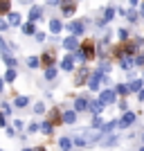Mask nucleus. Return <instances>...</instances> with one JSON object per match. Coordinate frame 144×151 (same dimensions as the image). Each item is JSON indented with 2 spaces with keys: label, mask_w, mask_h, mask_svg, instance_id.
I'll use <instances>...</instances> for the list:
<instances>
[{
  "label": "nucleus",
  "mask_w": 144,
  "mask_h": 151,
  "mask_svg": "<svg viewBox=\"0 0 144 151\" xmlns=\"http://www.w3.org/2000/svg\"><path fill=\"white\" fill-rule=\"evenodd\" d=\"M133 122H135V113H133V111H126L124 117H122V120H117V129H128Z\"/></svg>",
  "instance_id": "obj_2"
},
{
  "label": "nucleus",
  "mask_w": 144,
  "mask_h": 151,
  "mask_svg": "<svg viewBox=\"0 0 144 151\" xmlns=\"http://www.w3.org/2000/svg\"><path fill=\"white\" fill-rule=\"evenodd\" d=\"M41 131H43L45 135H50L52 133V122H43V124H41Z\"/></svg>",
  "instance_id": "obj_28"
},
{
  "label": "nucleus",
  "mask_w": 144,
  "mask_h": 151,
  "mask_svg": "<svg viewBox=\"0 0 144 151\" xmlns=\"http://www.w3.org/2000/svg\"><path fill=\"white\" fill-rule=\"evenodd\" d=\"M27 104H29V97H25V95L16 97V101H14V106H16V108H25Z\"/></svg>",
  "instance_id": "obj_18"
},
{
  "label": "nucleus",
  "mask_w": 144,
  "mask_h": 151,
  "mask_svg": "<svg viewBox=\"0 0 144 151\" xmlns=\"http://www.w3.org/2000/svg\"><path fill=\"white\" fill-rule=\"evenodd\" d=\"M88 106H90V101H88L86 97H77V99H75V111H77V113L88 111Z\"/></svg>",
  "instance_id": "obj_8"
},
{
  "label": "nucleus",
  "mask_w": 144,
  "mask_h": 151,
  "mask_svg": "<svg viewBox=\"0 0 144 151\" xmlns=\"http://www.w3.org/2000/svg\"><path fill=\"white\" fill-rule=\"evenodd\" d=\"M128 86H131V93H140L142 90V79H133Z\"/></svg>",
  "instance_id": "obj_20"
},
{
  "label": "nucleus",
  "mask_w": 144,
  "mask_h": 151,
  "mask_svg": "<svg viewBox=\"0 0 144 151\" xmlns=\"http://www.w3.org/2000/svg\"><path fill=\"white\" fill-rule=\"evenodd\" d=\"M86 81H88V70L81 68V70H79V75H77V83H86Z\"/></svg>",
  "instance_id": "obj_22"
},
{
  "label": "nucleus",
  "mask_w": 144,
  "mask_h": 151,
  "mask_svg": "<svg viewBox=\"0 0 144 151\" xmlns=\"http://www.w3.org/2000/svg\"><path fill=\"white\" fill-rule=\"evenodd\" d=\"M14 79H16V70H14V68H7V72H5V81L11 83Z\"/></svg>",
  "instance_id": "obj_24"
},
{
  "label": "nucleus",
  "mask_w": 144,
  "mask_h": 151,
  "mask_svg": "<svg viewBox=\"0 0 144 151\" xmlns=\"http://www.w3.org/2000/svg\"><path fill=\"white\" fill-rule=\"evenodd\" d=\"M20 2H25V5H27V2H34V0H20Z\"/></svg>",
  "instance_id": "obj_43"
},
{
  "label": "nucleus",
  "mask_w": 144,
  "mask_h": 151,
  "mask_svg": "<svg viewBox=\"0 0 144 151\" xmlns=\"http://www.w3.org/2000/svg\"><path fill=\"white\" fill-rule=\"evenodd\" d=\"M104 106H106V104H104L101 99H95V101H90L88 111H90L92 115H101V113H104Z\"/></svg>",
  "instance_id": "obj_7"
},
{
  "label": "nucleus",
  "mask_w": 144,
  "mask_h": 151,
  "mask_svg": "<svg viewBox=\"0 0 144 151\" xmlns=\"http://www.w3.org/2000/svg\"><path fill=\"white\" fill-rule=\"evenodd\" d=\"M47 5H50V7H59V5H61V0H47Z\"/></svg>",
  "instance_id": "obj_40"
},
{
  "label": "nucleus",
  "mask_w": 144,
  "mask_h": 151,
  "mask_svg": "<svg viewBox=\"0 0 144 151\" xmlns=\"http://www.w3.org/2000/svg\"><path fill=\"white\" fill-rule=\"evenodd\" d=\"M36 41H38V43H43V41H45V34H43V32H36Z\"/></svg>",
  "instance_id": "obj_35"
},
{
  "label": "nucleus",
  "mask_w": 144,
  "mask_h": 151,
  "mask_svg": "<svg viewBox=\"0 0 144 151\" xmlns=\"http://www.w3.org/2000/svg\"><path fill=\"white\" fill-rule=\"evenodd\" d=\"M20 20H23V18H20V14L9 12V25H11V27H20V25H23Z\"/></svg>",
  "instance_id": "obj_14"
},
{
  "label": "nucleus",
  "mask_w": 144,
  "mask_h": 151,
  "mask_svg": "<svg viewBox=\"0 0 144 151\" xmlns=\"http://www.w3.org/2000/svg\"><path fill=\"white\" fill-rule=\"evenodd\" d=\"M5 133H7V135H9V138H11V135H16V133H14V129H11V126H5Z\"/></svg>",
  "instance_id": "obj_39"
},
{
  "label": "nucleus",
  "mask_w": 144,
  "mask_h": 151,
  "mask_svg": "<svg viewBox=\"0 0 144 151\" xmlns=\"http://www.w3.org/2000/svg\"><path fill=\"white\" fill-rule=\"evenodd\" d=\"M41 61H43V63H47V65H50V63L54 61V59H52V54H43V59H41Z\"/></svg>",
  "instance_id": "obj_33"
},
{
  "label": "nucleus",
  "mask_w": 144,
  "mask_h": 151,
  "mask_svg": "<svg viewBox=\"0 0 144 151\" xmlns=\"http://www.w3.org/2000/svg\"><path fill=\"white\" fill-rule=\"evenodd\" d=\"M32 113H36V115H43V113H45V104H43V101H38L36 106H34V111H32Z\"/></svg>",
  "instance_id": "obj_27"
},
{
  "label": "nucleus",
  "mask_w": 144,
  "mask_h": 151,
  "mask_svg": "<svg viewBox=\"0 0 144 151\" xmlns=\"http://www.w3.org/2000/svg\"><path fill=\"white\" fill-rule=\"evenodd\" d=\"M135 65H144V54H140V57L135 59Z\"/></svg>",
  "instance_id": "obj_37"
},
{
  "label": "nucleus",
  "mask_w": 144,
  "mask_h": 151,
  "mask_svg": "<svg viewBox=\"0 0 144 151\" xmlns=\"http://www.w3.org/2000/svg\"><path fill=\"white\" fill-rule=\"evenodd\" d=\"M117 34H119V38H122V41L128 36V32H126V29H117Z\"/></svg>",
  "instance_id": "obj_36"
},
{
  "label": "nucleus",
  "mask_w": 144,
  "mask_h": 151,
  "mask_svg": "<svg viewBox=\"0 0 144 151\" xmlns=\"http://www.w3.org/2000/svg\"><path fill=\"white\" fill-rule=\"evenodd\" d=\"M0 14H9V0H0Z\"/></svg>",
  "instance_id": "obj_29"
},
{
  "label": "nucleus",
  "mask_w": 144,
  "mask_h": 151,
  "mask_svg": "<svg viewBox=\"0 0 144 151\" xmlns=\"http://www.w3.org/2000/svg\"><path fill=\"white\" fill-rule=\"evenodd\" d=\"M36 151H45V149H43V147H38V149H36Z\"/></svg>",
  "instance_id": "obj_45"
},
{
  "label": "nucleus",
  "mask_w": 144,
  "mask_h": 151,
  "mask_svg": "<svg viewBox=\"0 0 144 151\" xmlns=\"http://www.w3.org/2000/svg\"><path fill=\"white\" fill-rule=\"evenodd\" d=\"M23 151H32V149H23Z\"/></svg>",
  "instance_id": "obj_47"
},
{
  "label": "nucleus",
  "mask_w": 144,
  "mask_h": 151,
  "mask_svg": "<svg viewBox=\"0 0 144 151\" xmlns=\"http://www.w3.org/2000/svg\"><path fill=\"white\" fill-rule=\"evenodd\" d=\"M45 79H47V81L57 79V70H54V68H47V70H45Z\"/></svg>",
  "instance_id": "obj_26"
},
{
  "label": "nucleus",
  "mask_w": 144,
  "mask_h": 151,
  "mask_svg": "<svg viewBox=\"0 0 144 151\" xmlns=\"http://www.w3.org/2000/svg\"><path fill=\"white\" fill-rule=\"evenodd\" d=\"M117 142H119V138H115V135H113V138H108V140H106V147H115Z\"/></svg>",
  "instance_id": "obj_31"
},
{
  "label": "nucleus",
  "mask_w": 144,
  "mask_h": 151,
  "mask_svg": "<svg viewBox=\"0 0 144 151\" xmlns=\"http://www.w3.org/2000/svg\"><path fill=\"white\" fill-rule=\"evenodd\" d=\"M7 27H9V23H7V20H2V18H0V32H7Z\"/></svg>",
  "instance_id": "obj_34"
},
{
  "label": "nucleus",
  "mask_w": 144,
  "mask_h": 151,
  "mask_svg": "<svg viewBox=\"0 0 144 151\" xmlns=\"http://www.w3.org/2000/svg\"><path fill=\"white\" fill-rule=\"evenodd\" d=\"M65 27H68V29L72 32L75 36H81L83 32H86V25H83V23H79V20H75V23H68Z\"/></svg>",
  "instance_id": "obj_5"
},
{
  "label": "nucleus",
  "mask_w": 144,
  "mask_h": 151,
  "mask_svg": "<svg viewBox=\"0 0 144 151\" xmlns=\"http://www.w3.org/2000/svg\"><path fill=\"white\" fill-rule=\"evenodd\" d=\"M2 61H5L7 68H14V65H16V59H14L9 52H5V54H2Z\"/></svg>",
  "instance_id": "obj_19"
},
{
  "label": "nucleus",
  "mask_w": 144,
  "mask_h": 151,
  "mask_svg": "<svg viewBox=\"0 0 144 151\" xmlns=\"http://www.w3.org/2000/svg\"><path fill=\"white\" fill-rule=\"evenodd\" d=\"M140 16H144V5H142V12H140Z\"/></svg>",
  "instance_id": "obj_44"
},
{
  "label": "nucleus",
  "mask_w": 144,
  "mask_h": 151,
  "mask_svg": "<svg viewBox=\"0 0 144 151\" xmlns=\"http://www.w3.org/2000/svg\"><path fill=\"white\" fill-rule=\"evenodd\" d=\"M101 126H104L101 117H95V120H92V129H101Z\"/></svg>",
  "instance_id": "obj_30"
},
{
  "label": "nucleus",
  "mask_w": 144,
  "mask_h": 151,
  "mask_svg": "<svg viewBox=\"0 0 144 151\" xmlns=\"http://www.w3.org/2000/svg\"><path fill=\"white\" fill-rule=\"evenodd\" d=\"M140 151H144V147H142V149H140Z\"/></svg>",
  "instance_id": "obj_48"
},
{
  "label": "nucleus",
  "mask_w": 144,
  "mask_h": 151,
  "mask_svg": "<svg viewBox=\"0 0 144 151\" xmlns=\"http://www.w3.org/2000/svg\"><path fill=\"white\" fill-rule=\"evenodd\" d=\"M0 93H2V81H0Z\"/></svg>",
  "instance_id": "obj_46"
},
{
  "label": "nucleus",
  "mask_w": 144,
  "mask_h": 151,
  "mask_svg": "<svg viewBox=\"0 0 144 151\" xmlns=\"http://www.w3.org/2000/svg\"><path fill=\"white\" fill-rule=\"evenodd\" d=\"M99 99L101 101H104V104H106V106H108V104H115V101H117V93H115V90H101V93H99Z\"/></svg>",
  "instance_id": "obj_3"
},
{
  "label": "nucleus",
  "mask_w": 144,
  "mask_h": 151,
  "mask_svg": "<svg viewBox=\"0 0 144 151\" xmlns=\"http://www.w3.org/2000/svg\"><path fill=\"white\" fill-rule=\"evenodd\" d=\"M126 16H128V23H131V25H135V23H140V14H138V12H133V9H131V12L126 14Z\"/></svg>",
  "instance_id": "obj_23"
},
{
  "label": "nucleus",
  "mask_w": 144,
  "mask_h": 151,
  "mask_svg": "<svg viewBox=\"0 0 144 151\" xmlns=\"http://www.w3.org/2000/svg\"><path fill=\"white\" fill-rule=\"evenodd\" d=\"M83 52H86V59H92L95 57V45L92 43H86V45H83Z\"/></svg>",
  "instance_id": "obj_21"
},
{
  "label": "nucleus",
  "mask_w": 144,
  "mask_h": 151,
  "mask_svg": "<svg viewBox=\"0 0 144 151\" xmlns=\"http://www.w3.org/2000/svg\"><path fill=\"white\" fill-rule=\"evenodd\" d=\"M61 12H63V16H72V14L77 12V2H75V0H63Z\"/></svg>",
  "instance_id": "obj_6"
},
{
  "label": "nucleus",
  "mask_w": 144,
  "mask_h": 151,
  "mask_svg": "<svg viewBox=\"0 0 144 151\" xmlns=\"http://www.w3.org/2000/svg\"><path fill=\"white\" fill-rule=\"evenodd\" d=\"M101 81H104V70H97V72H92L90 81H88L90 90H92V93H97V90H99V83H101Z\"/></svg>",
  "instance_id": "obj_1"
},
{
  "label": "nucleus",
  "mask_w": 144,
  "mask_h": 151,
  "mask_svg": "<svg viewBox=\"0 0 144 151\" xmlns=\"http://www.w3.org/2000/svg\"><path fill=\"white\" fill-rule=\"evenodd\" d=\"M77 47H79V36H75V34H72V36H68V38H63V50H77Z\"/></svg>",
  "instance_id": "obj_4"
},
{
  "label": "nucleus",
  "mask_w": 144,
  "mask_h": 151,
  "mask_svg": "<svg viewBox=\"0 0 144 151\" xmlns=\"http://www.w3.org/2000/svg\"><path fill=\"white\" fill-rule=\"evenodd\" d=\"M0 151H2V149H0Z\"/></svg>",
  "instance_id": "obj_49"
},
{
  "label": "nucleus",
  "mask_w": 144,
  "mask_h": 151,
  "mask_svg": "<svg viewBox=\"0 0 144 151\" xmlns=\"http://www.w3.org/2000/svg\"><path fill=\"white\" fill-rule=\"evenodd\" d=\"M75 57H63V61H61V70H65V72H70L72 70V65H75V61H72Z\"/></svg>",
  "instance_id": "obj_16"
},
{
  "label": "nucleus",
  "mask_w": 144,
  "mask_h": 151,
  "mask_svg": "<svg viewBox=\"0 0 144 151\" xmlns=\"http://www.w3.org/2000/svg\"><path fill=\"white\" fill-rule=\"evenodd\" d=\"M115 93L122 95V97H126V95L131 93V86H126V83H117V86H115Z\"/></svg>",
  "instance_id": "obj_17"
},
{
  "label": "nucleus",
  "mask_w": 144,
  "mask_h": 151,
  "mask_svg": "<svg viewBox=\"0 0 144 151\" xmlns=\"http://www.w3.org/2000/svg\"><path fill=\"white\" fill-rule=\"evenodd\" d=\"M20 32H23L25 36H29V34H36V25L29 20V23H25V25H20Z\"/></svg>",
  "instance_id": "obj_15"
},
{
  "label": "nucleus",
  "mask_w": 144,
  "mask_h": 151,
  "mask_svg": "<svg viewBox=\"0 0 144 151\" xmlns=\"http://www.w3.org/2000/svg\"><path fill=\"white\" fill-rule=\"evenodd\" d=\"M61 29H63V23L59 18H52L50 20V32L52 34H61Z\"/></svg>",
  "instance_id": "obj_12"
},
{
  "label": "nucleus",
  "mask_w": 144,
  "mask_h": 151,
  "mask_svg": "<svg viewBox=\"0 0 144 151\" xmlns=\"http://www.w3.org/2000/svg\"><path fill=\"white\" fill-rule=\"evenodd\" d=\"M38 63H41L38 57H27V65H29V68H38Z\"/></svg>",
  "instance_id": "obj_25"
},
{
  "label": "nucleus",
  "mask_w": 144,
  "mask_h": 151,
  "mask_svg": "<svg viewBox=\"0 0 144 151\" xmlns=\"http://www.w3.org/2000/svg\"><path fill=\"white\" fill-rule=\"evenodd\" d=\"M128 2H131V7H138L140 5V0H128Z\"/></svg>",
  "instance_id": "obj_41"
},
{
  "label": "nucleus",
  "mask_w": 144,
  "mask_h": 151,
  "mask_svg": "<svg viewBox=\"0 0 144 151\" xmlns=\"http://www.w3.org/2000/svg\"><path fill=\"white\" fill-rule=\"evenodd\" d=\"M41 16H43V7H32L29 16H27V20H32V23H36V20H41Z\"/></svg>",
  "instance_id": "obj_10"
},
{
  "label": "nucleus",
  "mask_w": 144,
  "mask_h": 151,
  "mask_svg": "<svg viewBox=\"0 0 144 151\" xmlns=\"http://www.w3.org/2000/svg\"><path fill=\"white\" fill-rule=\"evenodd\" d=\"M36 131H41V126H38V124H29V129H27V133H36Z\"/></svg>",
  "instance_id": "obj_32"
},
{
  "label": "nucleus",
  "mask_w": 144,
  "mask_h": 151,
  "mask_svg": "<svg viewBox=\"0 0 144 151\" xmlns=\"http://www.w3.org/2000/svg\"><path fill=\"white\" fill-rule=\"evenodd\" d=\"M138 97H140V99L144 101V90H140V95H138Z\"/></svg>",
  "instance_id": "obj_42"
},
{
  "label": "nucleus",
  "mask_w": 144,
  "mask_h": 151,
  "mask_svg": "<svg viewBox=\"0 0 144 151\" xmlns=\"http://www.w3.org/2000/svg\"><path fill=\"white\" fill-rule=\"evenodd\" d=\"M0 126H2V129L7 126V122H5V113H2V111H0Z\"/></svg>",
  "instance_id": "obj_38"
},
{
  "label": "nucleus",
  "mask_w": 144,
  "mask_h": 151,
  "mask_svg": "<svg viewBox=\"0 0 144 151\" xmlns=\"http://www.w3.org/2000/svg\"><path fill=\"white\" fill-rule=\"evenodd\" d=\"M115 14H117V7H106V12H104V23H110V20L115 18Z\"/></svg>",
  "instance_id": "obj_13"
},
{
  "label": "nucleus",
  "mask_w": 144,
  "mask_h": 151,
  "mask_svg": "<svg viewBox=\"0 0 144 151\" xmlns=\"http://www.w3.org/2000/svg\"><path fill=\"white\" fill-rule=\"evenodd\" d=\"M59 149L61 151H70V149H75V142H72L70 138H61L59 140Z\"/></svg>",
  "instance_id": "obj_11"
},
{
  "label": "nucleus",
  "mask_w": 144,
  "mask_h": 151,
  "mask_svg": "<svg viewBox=\"0 0 144 151\" xmlns=\"http://www.w3.org/2000/svg\"><path fill=\"white\" fill-rule=\"evenodd\" d=\"M61 122H65V124H75V122H77V111H63V113H61Z\"/></svg>",
  "instance_id": "obj_9"
}]
</instances>
